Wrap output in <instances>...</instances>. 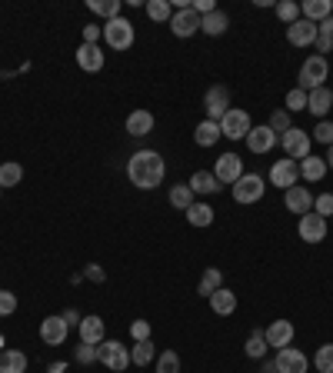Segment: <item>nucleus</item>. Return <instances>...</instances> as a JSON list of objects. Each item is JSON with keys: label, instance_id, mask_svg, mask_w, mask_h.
Instances as JSON below:
<instances>
[{"label": "nucleus", "instance_id": "a19ab883", "mask_svg": "<svg viewBox=\"0 0 333 373\" xmlns=\"http://www.w3.org/2000/svg\"><path fill=\"white\" fill-rule=\"evenodd\" d=\"M264 353H266L264 330H254V333H250V340H247V357H254V360H260Z\"/></svg>", "mask_w": 333, "mask_h": 373}, {"label": "nucleus", "instance_id": "c9c22d12", "mask_svg": "<svg viewBox=\"0 0 333 373\" xmlns=\"http://www.w3.org/2000/svg\"><path fill=\"white\" fill-rule=\"evenodd\" d=\"M23 180V167L7 160V164H0V186L7 190V186H17Z\"/></svg>", "mask_w": 333, "mask_h": 373}, {"label": "nucleus", "instance_id": "f257e3e1", "mask_svg": "<svg viewBox=\"0 0 333 373\" xmlns=\"http://www.w3.org/2000/svg\"><path fill=\"white\" fill-rule=\"evenodd\" d=\"M127 177H130L133 186L140 190H157L166 177V164L157 150H137V154L127 160Z\"/></svg>", "mask_w": 333, "mask_h": 373}, {"label": "nucleus", "instance_id": "de8ad7c7", "mask_svg": "<svg viewBox=\"0 0 333 373\" xmlns=\"http://www.w3.org/2000/svg\"><path fill=\"white\" fill-rule=\"evenodd\" d=\"M74 360H77V363H94V360H97V347H90V343H80L77 353H74Z\"/></svg>", "mask_w": 333, "mask_h": 373}, {"label": "nucleus", "instance_id": "7c9ffc66", "mask_svg": "<svg viewBox=\"0 0 333 373\" xmlns=\"http://www.w3.org/2000/svg\"><path fill=\"white\" fill-rule=\"evenodd\" d=\"M170 207L187 213V210L193 207V190H190L187 184H174V186H170Z\"/></svg>", "mask_w": 333, "mask_h": 373}, {"label": "nucleus", "instance_id": "6ab92c4d", "mask_svg": "<svg viewBox=\"0 0 333 373\" xmlns=\"http://www.w3.org/2000/svg\"><path fill=\"white\" fill-rule=\"evenodd\" d=\"M283 204H287L290 213H310L313 210V194L307 190V186H290V190H283Z\"/></svg>", "mask_w": 333, "mask_h": 373}, {"label": "nucleus", "instance_id": "c85d7f7f", "mask_svg": "<svg viewBox=\"0 0 333 373\" xmlns=\"http://www.w3.org/2000/svg\"><path fill=\"white\" fill-rule=\"evenodd\" d=\"M323 174H327V160H323V157H313V154H310L307 160H300V177H303V180L317 184Z\"/></svg>", "mask_w": 333, "mask_h": 373}, {"label": "nucleus", "instance_id": "4be33fe9", "mask_svg": "<svg viewBox=\"0 0 333 373\" xmlns=\"http://www.w3.org/2000/svg\"><path fill=\"white\" fill-rule=\"evenodd\" d=\"M300 13H303V21L323 23L333 13V4L330 0H303V4H300Z\"/></svg>", "mask_w": 333, "mask_h": 373}, {"label": "nucleus", "instance_id": "f03ea898", "mask_svg": "<svg viewBox=\"0 0 333 373\" xmlns=\"http://www.w3.org/2000/svg\"><path fill=\"white\" fill-rule=\"evenodd\" d=\"M133 37H137V30H133V23L127 21V17H113V21L103 23V40H107V47H113V50H130Z\"/></svg>", "mask_w": 333, "mask_h": 373}, {"label": "nucleus", "instance_id": "20e7f679", "mask_svg": "<svg viewBox=\"0 0 333 373\" xmlns=\"http://www.w3.org/2000/svg\"><path fill=\"white\" fill-rule=\"evenodd\" d=\"M254 130V123H250V113L240 107H230L227 113H223L220 121V137H227V140H247V133Z\"/></svg>", "mask_w": 333, "mask_h": 373}, {"label": "nucleus", "instance_id": "a211bd4d", "mask_svg": "<svg viewBox=\"0 0 333 373\" xmlns=\"http://www.w3.org/2000/svg\"><path fill=\"white\" fill-rule=\"evenodd\" d=\"M80 343H90V347H97V343H103V333H107V327H103V317H97V313H87V317L80 320Z\"/></svg>", "mask_w": 333, "mask_h": 373}, {"label": "nucleus", "instance_id": "0eeeda50", "mask_svg": "<svg viewBox=\"0 0 333 373\" xmlns=\"http://www.w3.org/2000/svg\"><path fill=\"white\" fill-rule=\"evenodd\" d=\"M310 143H313V137L307 130H300V127H290V130L280 137V147H283V154H287L290 160H307V157H310Z\"/></svg>", "mask_w": 333, "mask_h": 373}, {"label": "nucleus", "instance_id": "39448f33", "mask_svg": "<svg viewBox=\"0 0 333 373\" xmlns=\"http://www.w3.org/2000/svg\"><path fill=\"white\" fill-rule=\"evenodd\" d=\"M97 360L103 363L107 370L123 373L127 367H130V350L117 340H103V343H97Z\"/></svg>", "mask_w": 333, "mask_h": 373}, {"label": "nucleus", "instance_id": "aec40b11", "mask_svg": "<svg viewBox=\"0 0 333 373\" xmlns=\"http://www.w3.org/2000/svg\"><path fill=\"white\" fill-rule=\"evenodd\" d=\"M287 40L293 47L317 44V23H310V21H303V17H300L297 23H290V27H287Z\"/></svg>", "mask_w": 333, "mask_h": 373}, {"label": "nucleus", "instance_id": "4d7b16f0", "mask_svg": "<svg viewBox=\"0 0 333 373\" xmlns=\"http://www.w3.org/2000/svg\"><path fill=\"white\" fill-rule=\"evenodd\" d=\"M0 194H4V186H0Z\"/></svg>", "mask_w": 333, "mask_h": 373}, {"label": "nucleus", "instance_id": "8fccbe9b", "mask_svg": "<svg viewBox=\"0 0 333 373\" xmlns=\"http://www.w3.org/2000/svg\"><path fill=\"white\" fill-rule=\"evenodd\" d=\"M97 37H103V27L87 23V27H84V44H97Z\"/></svg>", "mask_w": 333, "mask_h": 373}, {"label": "nucleus", "instance_id": "5fc2aeb1", "mask_svg": "<svg viewBox=\"0 0 333 373\" xmlns=\"http://www.w3.org/2000/svg\"><path fill=\"white\" fill-rule=\"evenodd\" d=\"M323 160H327V167H333V143L327 147V157H323Z\"/></svg>", "mask_w": 333, "mask_h": 373}, {"label": "nucleus", "instance_id": "ea45409f", "mask_svg": "<svg viewBox=\"0 0 333 373\" xmlns=\"http://www.w3.org/2000/svg\"><path fill=\"white\" fill-rule=\"evenodd\" d=\"M157 373H180V357L174 350H164L157 357Z\"/></svg>", "mask_w": 333, "mask_h": 373}, {"label": "nucleus", "instance_id": "58836bf2", "mask_svg": "<svg viewBox=\"0 0 333 373\" xmlns=\"http://www.w3.org/2000/svg\"><path fill=\"white\" fill-rule=\"evenodd\" d=\"M266 127H270V130L277 133V137H283V133H287L290 127H293V123H290V113H287V110H273V113H270V123H266Z\"/></svg>", "mask_w": 333, "mask_h": 373}, {"label": "nucleus", "instance_id": "603ef678", "mask_svg": "<svg viewBox=\"0 0 333 373\" xmlns=\"http://www.w3.org/2000/svg\"><path fill=\"white\" fill-rule=\"evenodd\" d=\"M87 277L94 280V284H100V280H103V270H100L97 264H90V267H87Z\"/></svg>", "mask_w": 333, "mask_h": 373}, {"label": "nucleus", "instance_id": "bb28decb", "mask_svg": "<svg viewBox=\"0 0 333 373\" xmlns=\"http://www.w3.org/2000/svg\"><path fill=\"white\" fill-rule=\"evenodd\" d=\"M227 27H230V17H227L223 11H213V13H207V17H200V30L210 33V37L227 33Z\"/></svg>", "mask_w": 333, "mask_h": 373}, {"label": "nucleus", "instance_id": "393cba45", "mask_svg": "<svg viewBox=\"0 0 333 373\" xmlns=\"http://www.w3.org/2000/svg\"><path fill=\"white\" fill-rule=\"evenodd\" d=\"M210 310L213 313H220V317H230L233 310H237V294L227 290V286H220L217 294H210Z\"/></svg>", "mask_w": 333, "mask_h": 373}, {"label": "nucleus", "instance_id": "b1692460", "mask_svg": "<svg viewBox=\"0 0 333 373\" xmlns=\"http://www.w3.org/2000/svg\"><path fill=\"white\" fill-rule=\"evenodd\" d=\"M190 190L193 194H203V197H210V194H217L220 190V180L213 177V170H197V174L190 177Z\"/></svg>", "mask_w": 333, "mask_h": 373}, {"label": "nucleus", "instance_id": "f3484780", "mask_svg": "<svg viewBox=\"0 0 333 373\" xmlns=\"http://www.w3.org/2000/svg\"><path fill=\"white\" fill-rule=\"evenodd\" d=\"M264 340H266V347H277V350L290 347V340H293V323H290V320H273V323L264 330Z\"/></svg>", "mask_w": 333, "mask_h": 373}, {"label": "nucleus", "instance_id": "09e8293b", "mask_svg": "<svg viewBox=\"0 0 333 373\" xmlns=\"http://www.w3.org/2000/svg\"><path fill=\"white\" fill-rule=\"evenodd\" d=\"M317 40H323V44H333V13L323 23H317Z\"/></svg>", "mask_w": 333, "mask_h": 373}, {"label": "nucleus", "instance_id": "f8f14e48", "mask_svg": "<svg viewBox=\"0 0 333 373\" xmlns=\"http://www.w3.org/2000/svg\"><path fill=\"white\" fill-rule=\"evenodd\" d=\"M213 177H217L220 184H237V180L244 177V160L237 154H220V160L213 164Z\"/></svg>", "mask_w": 333, "mask_h": 373}, {"label": "nucleus", "instance_id": "a878e982", "mask_svg": "<svg viewBox=\"0 0 333 373\" xmlns=\"http://www.w3.org/2000/svg\"><path fill=\"white\" fill-rule=\"evenodd\" d=\"M0 373H27V353L0 350Z\"/></svg>", "mask_w": 333, "mask_h": 373}, {"label": "nucleus", "instance_id": "e433bc0d", "mask_svg": "<svg viewBox=\"0 0 333 373\" xmlns=\"http://www.w3.org/2000/svg\"><path fill=\"white\" fill-rule=\"evenodd\" d=\"M313 363H317V370H320V373H333V343H323V347H317V357H313Z\"/></svg>", "mask_w": 333, "mask_h": 373}, {"label": "nucleus", "instance_id": "a18cd8bd", "mask_svg": "<svg viewBox=\"0 0 333 373\" xmlns=\"http://www.w3.org/2000/svg\"><path fill=\"white\" fill-rule=\"evenodd\" d=\"M313 140H320V143H327V147H330V143H333V123H330V121H320V123H317V130H313Z\"/></svg>", "mask_w": 333, "mask_h": 373}, {"label": "nucleus", "instance_id": "7ed1b4c3", "mask_svg": "<svg viewBox=\"0 0 333 373\" xmlns=\"http://www.w3.org/2000/svg\"><path fill=\"white\" fill-rule=\"evenodd\" d=\"M330 74V64H327V57L320 54H310L300 67V90H317L323 87V80Z\"/></svg>", "mask_w": 333, "mask_h": 373}, {"label": "nucleus", "instance_id": "c756f323", "mask_svg": "<svg viewBox=\"0 0 333 373\" xmlns=\"http://www.w3.org/2000/svg\"><path fill=\"white\" fill-rule=\"evenodd\" d=\"M223 286V274L217 270V267H210V270H203V277H200V284H197V294L200 296H207L210 300V294H217Z\"/></svg>", "mask_w": 333, "mask_h": 373}, {"label": "nucleus", "instance_id": "4c0bfd02", "mask_svg": "<svg viewBox=\"0 0 333 373\" xmlns=\"http://www.w3.org/2000/svg\"><path fill=\"white\" fill-rule=\"evenodd\" d=\"M277 17L287 23V27H290V23H297L300 21V4H293V0H280V4H277Z\"/></svg>", "mask_w": 333, "mask_h": 373}, {"label": "nucleus", "instance_id": "2f4dec72", "mask_svg": "<svg viewBox=\"0 0 333 373\" xmlns=\"http://www.w3.org/2000/svg\"><path fill=\"white\" fill-rule=\"evenodd\" d=\"M213 213H217V210H213L210 204H193V207L187 210V223L190 227H210Z\"/></svg>", "mask_w": 333, "mask_h": 373}, {"label": "nucleus", "instance_id": "f704fd0d", "mask_svg": "<svg viewBox=\"0 0 333 373\" xmlns=\"http://www.w3.org/2000/svg\"><path fill=\"white\" fill-rule=\"evenodd\" d=\"M87 7L97 17H107V21H113V17H120V0H87Z\"/></svg>", "mask_w": 333, "mask_h": 373}, {"label": "nucleus", "instance_id": "1a4fd4ad", "mask_svg": "<svg viewBox=\"0 0 333 373\" xmlns=\"http://www.w3.org/2000/svg\"><path fill=\"white\" fill-rule=\"evenodd\" d=\"M300 180V164L297 160H273V167H270V184L280 186V190H290V186H297Z\"/></svg>", "mask_w": 333, "mask_h": 373}, {"label": "nucleus", "instance_id": "412c9836", "mask_svg": "<svg viewBox=\"0 0 333 373\" xmlns=\"http://www.w3.org/2000/svg\"><path fill=\"white\" fill-rule=\"evenodd\" d=\"M77 67H80V70H87V74H97V70H103V50H100L97 44H80Z\"/></svg>", "mask_w": 333, "mask_h": 373}, {"label": "nucleus", "instance_id": "ddd939ff", "mask_svg": "<svg viewBox=\"0 0 333 373\" xmlns=\"http://www.w3.org/2000/svg\"><path fill=\"white\" fill-rule=\"evenodd\" d=\"M280 143V137L266 123H260V127H254V130L247 133V147H250V154H270L273 147Z\"/></svg>", "mask_w": 333, "mask_h": 373}, {"label": "nucleus", "instance_id": "6e6552de", "mask_svg": "<svg viewBox=\"0 0 333 373\" xmlns=\"http://www.w3.org/2000/svg\"><path fill=\"white\" fill-rule=\"evenodd\" d=\"M203 110H207V121L220 123V121H223V113L230 110V90L223 87V84L210 87L207 94H203Z\"/></svg>", "mask_w": 333, "mask_h": 373}, {"label": "nucleus", "instance_id": "423d86ee", "mask_svg": "<svg viewBox=\"0 0 333 373\" xmlns=\"http://www.w3.org/2000/svg\"><path fill=\"white\" fill-rule=\"evenodd\" d=\"M266 194V180L260 174H244L237 184H233V200L237 204H256V200H264Z\"/></svg>", "mask_w": 333, "mask_h": 373}, {"label": "nucleus", "instance_id": "72a5a7b5", "mask_svg": "<svg viewBox=\"0 0 333 373\" xmlns=\"http://www.w3.org/2000/svg\"><path fill=\"white\" fill-rule=\"evenodd\" d=\"M157 357V347L154 340H140L130 347V363H137V367H147V363Z\"/></svg>", "mask_w": 333, "mask_h": 373}, {"label": "nucleus", "instance_id": "5701e85b", "mask_svg": "<svg viewBox=\"0 0 333 373\" xmlns=\"http://www.w3.org/2000/svg\"><path fill=\"white\" fill-rule=\"evenodd\" d=\"M150 130H154V113L150 110H133L127 117V133L130 137H147Z\"/></svg>", "mask_w": 333, "mask_h": 373}, {"label": "nucleus", "instance_id": "79ce46f5", "mask_svg": "<svg viewBox=\"0 0 333 373\" xmlns=\"http://www.w3.org/2000/svg\"><path fill=\"white\" fill-rule=\"evenodd\" d=\"M283 104H287V113H297V110H307V90H300V87H293L287 94V100H283Z\"/></svg>", "mask_w": 333, "mask_h": 373}, {"label": "nucleus", "instance_id": "cd10ccee", "mask_svg": "<svg viewBox=\"0 0 333 373\" xmlns=\"http://www.w3.org/2000/svg\"><path fill=\"white\" fill-rule=\"evenodd\" d=\"M217 140H220V123H213V121L197 123V130H193V143L197 147H213Z\"/></svg>", "mask_w": 333, "mask_h": 373}, {"label": "nucleus", "instance_id": "3c124183", "mask_svg": "<svg viewBox=\"0 0 333 373\" xmlns=\"http://www.w3.org/2000/svg\"><path fill=\"white\" fill-rule=\"evenodd\" d=\"M60 317L67 320V327H80V320H84V317L77 313V310H67V313H60Z\"/></svg>", "mask_w": 333, "mask_h": 373}, {"label": "nucleus", "instance_id": "9d476101", "mask_svg": "<svg viewBox=\"0 0 333 373\" xmlns=\"http://www.w3.org/2000/svg\"><path fill=\"white\" fill-rule=\"evenodd\" d=\"M300 240L303 243H320V240H327V217H320V213H303L300 217Z\"/></svg>", "mask_w": 333, "mask_h": 373}, {"label": "nucleus", "instance_id": "2eb2a0df", "mask_svg": "<svg viewBox=\"0 0 333 373\" xmlns=\"http://www.w3.org/2000/svg\"><path fill=\"white\" fill-rule=\"evenodd\" d=\"M170 30H174V37H193V33L200 30V17L193 13V7L174 11V17H170Z\"/></svg>", "mask_w": 333, "mask_h": 373}, {"label": "nucleus", "instance_id": "6e6d98bb", "mask_svg": "<svg viewBox=\"0 0 333 373\" xmlns=\"http://www.w3.org/2000/svg\"><path fill=\"white\" fill-rule=\"evenodd\" d=\"M264 373H277V367H273V363H264Z\"/></svg>", "mask_w": 333, "mask_h": 373}, {"label": "nucleus", "instance_id": "c03bdc74", "mask_svg": "<svg viewBox=\"0 0 333 373\" xmlns=\"http://www.w3.org/2000/svg\"><path fill=\"white\" fill-rule=\"evenodd\" d=\"M313 213L330 217V213H333V194H320V197H313Z\"/></svg>", "mask_w": 333, "mask_h": 373}, {"label": "nucleus", "instance_id": "864d4df0", "mask_svg": "<svg viewBox=\"0 0 333 373\" xmlns=\"http://www.w3.org/2000/svg\"><path fill=\"white\" fill-rule=\"evenodd\" d=\"M64 370H67L64 363H50V367H47V373H64Z\"/></svg>", "mask_w": 333, "mask_h": 373}, {"label": "nucleus", "instance_id": "49530a36", "mask_svg": "<svg viewBox=\"0 0 333 373\" xmlns=\"http://www.w3.org/2000/svg\"><path fill=\"white\" fill-rule=\"evenodd\" d=\"M130 337H133L137 343H140V340H150V323H147V320H133V323H130Z\"/></svg>", "mask_w": 333, "mask_h": 373}, {"label": "nucleus", "instance_id": "dca6fc26", "mask_svg": "<svg viewBox=\"0 0 333 373\" xmlns=\"http://www.w3.org/2000/svg\"><path fill=\"white\" fill-rule=\"evenodd\" d=\"M307 110H310L313 117H320V121H327V113L333 110V90L323 84V87L317 90H307Z\"/></svg>", "mask_w": 333, "mask_h": 373}, {"label": "nucleus", "instance_id": "37998d69", "mask_svg": "<svg viewBox=\"0 0 333 373\" xmlns=\"http://www.w3.org/2000/svg\"><path fill=\"white\" fill-rule=\"evenodd\" d=\"M11 313H17V294L0 290V317H11Z\"/></svg>", "mask_w": 333, "mask_h": 373}, {"label": "nucleus", "instance_id": "9b49d317", "mask_svg": "<svg viewBox=\"0 0 333 373\" xmlns=\"http://www.w3.org/2000/svg\"><path fill=\"white\" fill-rule=\"evenodd\" d=\"M67 333H70V327H67L64 317L50 313V317L40 320V340H44L47 347H60V343L67 340Z\"/></svg>", "mask_w": 333, "mask_h": 373}, {"label": "nucleus", "instance_id": "4468645a", "mask_svg": "<svg viewBox=\"0 0 333 373\" xmlns=\"http://www.w3.org/2000/svg\"><path fill=\"white\" fill-rule=\"evenodd\" d=\"M273 367H277V373H307V357L297 347H283V350H277Z\"/></svg>", "mask_w": 333, "mask_h": 373}, {"label": "nucleus", "instance_id": "473e14b6", "mask_svg": "<svg viewBox=\"0 0 333 373\" xmlns=\"http://www.w3.org/2000/svg\"><path fill=\"white\" fill-rule=\"evenodd\" d=\"M144 7H147V17L154 23H166L174 17V4H170V0H147Z\"/></svg>", "mask_w": 333, "mask_h": 373}]
</instances>
